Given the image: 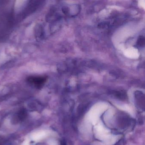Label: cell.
<instances>
[{"label": "cell", "mask_w": 145, "mask_h": 145, "mask_svg": "<svg viewBox=\"0 0 145 145\" xmlns=\"http://www.w3.org/2000/svg\"><path fill=\"white\" fill-rule=\"evenodd\" d=\"M47 80L45 76H30L27 78V81L35 87L40 89L44 85Z\"/></svg>", "instance_id": "cell-1"}, {"label": "cell", "mask_w": 145, "mask_h": 145, "mask_svg": "<svg viewBox=\"0 0 145 145\" xmlns=\"http://www.w3.org/2000/svg\"><path fill=\"white\" fill-rule=\"evenodd\" d=\"M137 45L142 47L145 45V38L144 36H140L138 38L137 41Z\"/></svg>", "instance_id": "cell-2"}]
</instances>
